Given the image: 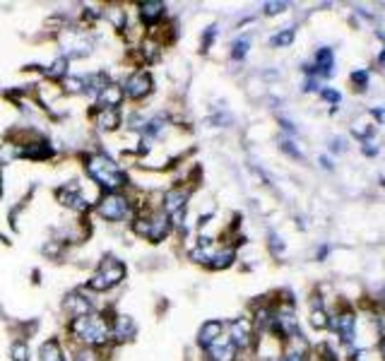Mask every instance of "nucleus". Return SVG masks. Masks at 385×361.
Segmentation results:
<instances>
[{"mask_svg": "<svg viewBox=\"0 0 385 361\" xmlns=\"http://www.w3.org/2000/svg\"><path fill=\"white\" fill-rule=\"evenodd\" d=\"M87 173H90L99 185H104V188L109 190L123 188V185L128 183V176L123 173V169L111 157H107V154H92V157L87 159Z\"/></svg>", "mask_w": 385, "mask_h": 361, "instance_id": "nucleus-1", "label": "nucleus"}, {"mask_svg": "<svg viewBox=\"0 0 385 361\" xmlns=\"http://www.w3.org/2000/svg\"><path fill=\"white\" fill-rule=\"evenodd\" d=\"M70 330L77 340L87 342V345H102L111 335L109 323L104 320V316H97V313H87V316H80V318H72Z\"/></svg>", "mask_w": 385, "mask_h": 361, "instance_id": "nucleus-2", "label": "nucleus"}, {"mask_svg": "<svg viewBox=\"0 0 385 361\" xmlns=\"http://www.w3.org/2000/svg\"><path fill=\"white\" fill-rule=\"evenodd\" d=\"M123 277H126V265L116 258H104L102 265H99V270L90 277V289L107 291L111 287H116V284H121Z\"/></svg>", "mask_w": 385, "mask_h": 361, "instance_id": "nucleus-3", "label": "nucleus"}, {"mask_svg": "<svg viewBox=\"0 0 385 361\" xmlns=\"http://www.w3.org/2000/svg\"><path fill=\"white\" fill-rule=\"evenodd\" d=\"M133 229L140 236H145V239L159 244V241L166 239V234L171 232V220L166 217V212H157V215H152L150 220H138L133 224Z\"/></svg>", "mask_w": 385, "mask_h": 361, "instance_id": "nucleus-4", "label": "nucleus"}, {"mask_svg": "<svg viewBox=\"0 0 385 361\" xmlns=\"http://www.w3.org/2000/svg\"><path fill=\"white\" fill-rule=\"evenodd\" d=\"M99 215L104 217V220L109 222H121L126 220L130 215V205L123 195H118V193H109V195H104L102 200H99Z\"/></svg>", "mask_w": 385, "mask_h": 361, "instance_id": "nucleus-5", "label": "nucleus"}, {"mask_svg": "<svg viewBox=\"0 0 385 361\" xmlns=\"http://www.w3.org/2000/svg\"><path fill=\"white\" fill-rule=\"evenodd\" d=\"M330 328L337 330L345 345H354V340H357V316L352 311H340L337 316H332Z\"/></svg>", "mask_w": 385, "mask_h": 361, "instance_id": "nucleus-6", "label": "nucleus"}, {"mask_svg": "<svg viewBox=\"0 0 385 361\" xmlns=\"http://www.w3.org/2000/svg\"><path fill=\"white\" fill-rule=\"evenodd\" d=\"M164 212L173 224H176V227H183V220H185V193L183 190H169V193H166Z\"/></svg>", "mask_w": 385, "mask_h": 361, "instance_id": "nucleus-7", "label": "nucleus"}, {"mask_svg": "<svg viewBox=\"0 0 385 361\" xmlns=\"http://www.w3.org/2000/svg\"><path fill=\"white\" fill-rule=\"evenodd\" d=\"M152 92V77L147 70H138L133 72L130 77L126 80V92L123 95H128L130 99H142L147 97Z\"/></svg>", "mask_w": 385, "mask_h": 361, "instance_id": "nucleus-8", "label": "nucleus"}, {"mask_svg": "<svg viewBox=\"0 0 385 361\" xmlns=\"http://www.w3.org/2000/svg\"><path fill=\"white\" fill-rule=\"evenodd\" d=\"M251 338H253V328L246 318H236L229 323V340L236 345V350H246L251 345Z\"/></svg>", "mask_w": 385, "mask_h": 361, "instance_id": "nucleus-9", "label": "nucleus"}, {"mask_svg": "<svg viewBox=\"0 0 385 361\" xmlns=\"http://www.w3.org/2000/svg\"><path fill=\"white\" fill-rule=\"evenodd\" d=\"M207 352H210V357H212V361H234L239 350H236V345L227 338V335H219V338L207 347Z\"/></svg>", "mask_w": 385, "mask_h": 361, "instance_id": "nucleus-10", "label": "nucleus"}, {"mask_svg": "<svg viewBox=\"0 0 385 361\" xmlns=\"http://www.w3.org/2000/svg\"><path fill=\"white\" fill-rule=\"evenodd\" d=\"M55 198H58V203H63L65 208H72V210H87V203L82 198V193L75 183L70 185H63V188L55 190Z\"/></svg>", "mask_w": 385, "mask_h": 361, "instance_id": "nucleus-11", "label": "nucleus"}, {"mask_svg": "<svg viewBox=\"0 0 385 361\" xmlns=\"http://www.w3.org/2000/svg\"><path fill=\"white\" fill-rule=\"evenodd\" d=\"M332 63H335V58H332V51L330 48H318V53H315V60L310 65H306L303 70L306 72H318L322 75V77H330L332 75Z\"/></svg>", "mask_w": 385, "mask_h": 361, "instance_id": "nucleus-12", "label": "nucleus"}, {"mask_svg": "<svg viewBox=\"0 0 385 361\" xmlns=\"http://www.w3.org/2000/svg\"><path fill=\"white\" fill-rule=\"evenodd\" d=\"M121 102H123V90L114 82H109L104 90L97 92V104L102 109H116Z\"/></svg>", "mask_w": 385, "mask_h": 361, "instance_id": "nucleus-13", "label": "nucleus"}, {"mask_svg": "<svg viewBox=\"0 0 385 361\" xmlns=\"http://www.w3.org/2000/svg\"><path fill=\"white\" fill-rule=\"evenodd\" d=\"M222 330H224V325H222L219 320H207V323H205V325L200 328V335H197V342H200V347L207 350V347L222 335Z\"/></svg>", "mask_w": 385, "mask_h": 361, "instance_id": "nucleus-14", "label": "nucleus"}, {"mask_svg": "<svg viewBox=\"0 0 385 361\" xmlns=\"http://www.w3.org/2000/svg\"><path fill=\"white\" fill-rule=\"evenodd\" d=\"M94 123L99 130H116L121 126V116H118L116 109H99L94 116Z\"/></svg>", "mask_w": 385, "mask_h": 361, "instance_id": "nucleus-15", "label": "nucleus"}, {"mask_svg": "<svg viewBox=\"0 0 385 361\" xmlns=\"http://www.w3.org/2000/svg\"><path fill=\"white\" fill-rule=\"evenodd\" d=\"M65 311L72 316V318H80V316L92 313V303L87 301V298H82V296L72 294V296H67V301H65Z\"/></svg>", "mask_w": 385, "mask_h": 361, "instance_id": "nucleus-16", "label": "nucleus"}, {"mask_svg": "<svg viewBox=\"0 0 385 361\" xmlns=\"http://www.w3.org/2000/svg\"><path fill=\"white\" fill-rule=\"evenodd\" d=\"M234 248H222V251H215L212 258L207 260V265L212 267V270H224L234 263Z\"/></svg>", "mask_w": 385, "mask_h": 361, "instance_id": "nucleus-17", "label": "nucleus"}, {"mask_svg": "<svg viewBox=\"0 0 385 361\" xmlns=\"http://www.w3.org/2000/svg\"><path fill=\"white\" fill-rule=\"evenodd\" d=\"M374 130H376V126H374V121L371 118H366V116H362V118H357V121L352 123V135H357L359 140H369L371 135H374Z\"/></svg>", "mask_w": 385, "mask_h": 361, "instance_id": "nucleus-18", "label": "nucleus"}, {"mask_svg": "<svg viewBox=\"0 0 385 361\" xmlns=\"http://www.w3.org/2000/svg\"><path fill=\"white\" fill-rule=\"evenodd\" d=\"M140 15L147 24H154L157 20H161V15H164V3H142Z\"/></svg>", "mask_w": 385, "mask_h": 361, "instance_id": "nucleus-19", "label": "nucleus"}, {"mask_svg": "<svg viewBox=\"0 0 385 361\" xmlns=\"http://www.w3.org/2000/svg\"><path fill=\"white\" fill-rule=\"evenodd\" d=\"M111 333H114L118 340H128L130 335L135 333V325L133 320H128V316H121V318H116V328L111 330Z\"/></svg>", "mask_w": 385, "mask_h": 361, "instance_id": "nucleus-20", "label": "nucleus"}, {"mask_svg": "<svg viewBox=\"0 0 385 361\" xmlns=\"http://www.w3.org/2000/svg\"><path fill=\"white\" fill-rule=\"evenodd\" d=\"M41 361H65L63 354H60L58 342H55V340L43 342V347H41Z\"/></svg>", "mask_w": 385, "mask_h": 361, "instance_id": "nucleus-21", "label": "nucleus"}, {"mask_svg": "<svg viewBox=\"0 0 385 361\" xmlns=\"http://www.w3.org/2000/svg\"><path fill=\"white\" fill-rule=\"evenodd\" d=\"M310 325H313L315 330H325L327 325H330V316H327V311L322 306H315L313 311H310Z\"/></svg>", "mask_w": 385, "mask_h": 361, "instance_id": "nucleus-22", "label": "nucleus"}, {"mask_svg": "<svg viewBox=\"0 0 385 361\" xmlns=\"http://www.w3.org/2000/svg\"><path fill=\"white\" fill-rule=\"evenodd\" d=\"M294 41V29H284V32H279V34H275L270 39V43L275 48H282V46H289V43Z\"/></svg>", "mask_w": 385, "mask_h": 361, "instance_id": "nucleus-23", "label": "nucleus"}, {"mask_svg": "<svg viewBox=\"0 0 385 361\" xmlns=\"http://www.w3.org/2000/svg\"><path fill=\"white\" fill-rule=\"evenodd\" d=\"M248 46H251V39L248 36H244V39H239L234 43V51H232V58H236V60H241L244 55L248 53Z\"/></svg>", "mask_w": 385, "mask_h": 361, "instance_id": "nucleus-24", "label": "nucleus"}, {"mask_svg": "<svg viewBox=\"0 0 385 361\" xmlns=\"http://www.w3.org/2000/svg\"><path fill=\"white\" fill-rule=\"evenodd\" d=\"M87 87V80L85 77H70L65 80V92H72V95H80V92H85Z\"/></svg>", "mask_w": 385, "mask_h": 361, "instance_id": "nucleus-25", "label": "nucleus"}, {"mask_svg": "<svg viewBox=\"0 0 385 361\" xmlns=\"http://www.w3.org/2000/svg\"><path fill=\"white\" fill-rule=\"evenodd\" d=\"M349 80H352L354 90H364V87L369 85V72H366V70H354Z\"/></svg>", "mask_w": 385, "mask_h": 361, "instance_id": "nucleus-26", "label": "nucleus"}, {"mask_svg": "<svg viewBox=\"0 0 385 361\" xmlns=\"http://www.w3.org/2000/svg\"><path fill=\"white\" fill-rule=\"evenodd\" d=\"M10 357L15 361H27V345H24V342H15V345L10 347Z\"/></svg>", "mask_w": 385, "mask_h": 361, "instance_id": "nucleus-27", "label": "nucleus"}, {"mask_svg": "<svg viewBox=\"0 0 385 361\" xmlns=\"http://www.w3.org/2000/svg\"><path fill=\"white\" fill-rule=\"evenodd\" d=\"M65 65H67V58H58L48 68V77H65Z\"/></svg>", "mask_w": 385, "mask_h": 361, "instance_id": "nucleus-28", "label": "nucleus"}, {"mask_svg": "<svg viewBox=\"0 0 385 361\" xmlns=\"http://www.w3.org/2000/svg\"><path fill=\"white\" fill-rule=\"evenodd\" d=\"M289 5L287 3H265V15H279V12H284Z\"/></svg>", "mask_w": 385, "mask_h": 361, "instance_id": "nucleus-29", "label": "nucleus"}, {"mask_svg": "<svg viewBox=\"0 0 385 361\" xmlns=\"http://www.w3.org/2000/svg\"><path fill=\"white\" fill-rule=\"evenodd\" d=\"M320 97L325 99V102H330L332 107H337L340 99H342V97H340V92H335V90H322V92H320Z\"/></svg>", "mask_w": 385, "mask_h": 361, "instance_id": "nucleus-30", "label": "nucleus"}, {"mask_svg": "<svg viewBox=\"0 0 385 361\" xmlns=\"http://www.w3.org/2000/svg\"><path fill=\"white\" fill-rule=\"evenodd\" d=\"M282 149H284L287 154H291L294 159H301V152L294 147V142H291V140H282Z\"/></svg>", "mask_w": 385, "mask_h": 361, "instance_id": "nucleus-31", "label": "nucleus"}, {"mask_svg": "<svg viewBox=\"0 0 385 361\" xmlns=\"http://www.w3.org/2000/svg\"><path fill=\"white\" fill-rule=\"evenodd\" d=\"M270 246H272V251H275V255H279L284 251V244L279 241V236H275V234L270 236Z\"/></svg>", "mask_w": 385, "mask_h": 361, "instance_id": "nucleus-32", "label": "nucleus"}, {"mask_svg": "<svg viewBox=\"0 0 385 361\" xmlns=\"http://www.w3.org/2000/svg\"><path fill=\"white\" fill-rule=\"evenodd\" d=\"M320 354H322V359H325V361H337V359H335V352L327 345L320 347Z\"/></svg>", "mask_w": 385, "mask_h": 361, "instance_id": "nucleus-33", "label": "nucleus"}, {"mask_svg": "<svg viewBox=\"0 0 385 361\" xmlns=\"http://www.w3.org/2000/svg\"><path fill=\"white\" fill-rule=\"evenodd\" d=\"M362 152H364V154H369V157H374V154L378 152V147L374 145V142H364V147H362Z\"/></svg>", "mask_w": 385, "mask_h": 361, "instance_id": "nucleus-34", "label": "nucleus"}, {"mask_svg": "<svg viewBox=\"0 0 385 361\" xmlns=\"http://www.w3.org/2000/svg\"><path fill=\"white\" fill-rule=\"evenodd\" d=\"M279 361H306V359H303V354H299V352H289L287 357L279 359Z\"/></svg>", "mask_w": 385, "mask_h": 361, "instance_id": "nucleus-35", "label": "nucleus"}, {"mask_svg": "<svg viewBox=\"0 0 385 361\" xmlns=\"http://www.w3.org/2000/svg\"><path fill=\"white\" fill-rule=\"evenodd\" d=\"M77 361H97V359H94V354H92V352H80Z\"/></svg>", "mask_w": 385, "mask_h": 361, "instance_id": "nucleus-36", "label": "nucleus"}, {"mask_svg": "<svg viewBox=\"0 0 385 361\" xmlns=\"http://www.w3.org/2000/svg\"><path fill=\"white\" fill-rule=\"evenodd\" d=\"M381 359L385 361V340L381 342Z\"/></svg>", "mask_w": 385, "mask_h": 361, "instance_id": "nucleus-37", "label": "nucleus"}, {"mask_svg": "<svg viewBox=\"0 0 385 361\" xmlns=\"http://www.w3.org/2000/svg\"><path fill=\"white\" fill-rule=\"evenodd\" d=\"M378 63H381V65H383V68H385V51H383V53H381V58H378Z\"/></svg>", "mask_w": 385, "mask_h": 361, "instance_id": "nucleus-38", "label": "nucleus"}, {"mask_svg": "<svg viewBox=\"0 0 385 361\" xmlns=\"http://www.w3.org/2000/svg\"><path fill=\"white\" fill-rule=\"evenodd\" d=\"M0 190H3V183H0Z\"/></svg>", "mask_w": 385, "mask_h": 361, "instance_id": "nucleus-39", "label": "nucleus"}]
</instances>
